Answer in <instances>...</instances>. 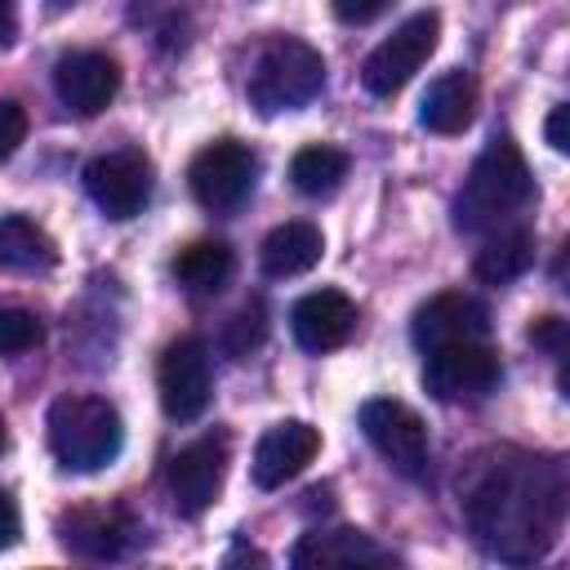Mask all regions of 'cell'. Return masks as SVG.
Returning a JSON list of instances; mask_svg holds the SVG:
<instances>
[{"instance_id":"6da1fadb","label":"cell","mask_w":570,"mask_h":570,"mask_svg":"<svg viewBox=\"0 0 570 570\" xmlns=\"http://www.w3.org/2000/svg\"><path fill=\"white\" fill-rule=\"evenodd\" d=\"M472 534L503 561H534L548 552L561 525L566 485L552 463L503 450L468 490Z\"/></svg>"},{"instance_id":"7a4b0ae2","label":"cell","mask_w":570,"mask_h":570,"mask_svg":"<svg viewBox=\"0 0 570 570\" xmlns=\"http://www.w3.org/2000/svg\"><path fill=\"white\" fill-rule=\"evenodd\" d=\"M534 196V178L525 156L512 138H494L468 169L459 196H454V227L459 232H499L508 218H517Z\"/></svg>"},{"instance_id":"3957f363","label":"cell","mask_w":570,"mask_h":570,"mask_svg":"<svg viewBox=\"0 0 570 570\" xmlns=\"http://www.w3.org/2000/svg\"><path fill=\"white\" fill-rule=\"evenodd\" d=\"M49 450L62 468L71 472H98L107 468L116 454H120V441H125V428H120V414L111 401L102 396H85V392H71V396H58L49 405Z\"/></svg>"},{"instance_id":"277c9868","label":"cell","mask_w":570,"mask_h":570,"mask_svg":"<svg viewBox=\"0 0 570 570\" xmlns=\"http://www.w3.org/2000/svg\"><path fill=\"white\" fill-rule=\"evenodd\" d=\"M321 89H325V58L307 40H294V36H272L258 49L249 80H245V94L263 116L298 111Z\"/></svg>"},{"instance_id":"5b68a950","label":"cell","mask_w":570,"mask_h":570,"mask_svg":"<svg viewBox=\"0 0 570 570\" xmlns=\"http://www.w3.org/2000/svg\"><path fill=\"white\" fill-rule=\"evenodd\" d=\"M254 178H258V156L236 138H218V142L200 147L187 169L191 196L209 214H236L249 200Z\"/></svg>"},{"instance_id":"8992f818","label":"cell","mask_w":570,"mask_h":570,"mask_svg":"<svg viewBox=\"0 0 570 570\" xmlns=\"http://www.w3.org/2000/svg\"><path fill=\"white\" fill-rule=\"evenodd\" d=\"M499 356L485 338H459L423 352V387L436 401H481L499 387Z\"/></svg>"},{"instance_id":"52a82bcc","label":"cell","mask_w":570,"mask_h":570,"mask_svg":"<svg viewBox=\"0 0 570 570\" xmlns=\"http://www.w3.org/2000/svg\"><path fill=\"white\" fill-rule=\"evenodd\" d=\"M436 36H441V18L432 9L405 18L361 67V85L374 94V98H392L436 49Z\"/></svg>"},{"instance_id":"ba28073f","label":"cell","mask_w":570,"mask_h":570,"mask_svg":"<svg viewBox=\"0 0 570 570\" xmlns=\"http://www.w3.org/2000/svg\"><path fill=\"white\" fill-rule=\"evenodd\" d=\"M156 387H160V405L174 423H191L209 410L214 396V374H209V352L200 338H174L160 352L156 365Z\"/></svg>"},{"instance_id":"9c48e42d","label":"cell","mask_w":570,"mask_h":570,"mask_svg":"<svg viewBox=\"0 0 570 570\" xmlns=\"http://www.w3.org/2000/svg\"><path fill=\"white\" fill-rule=\"evenodd\" d=\"M361 432L401 476H423V468H428V428L405 401H392V396L365 401L361 405Z\"/></svg>"},{"instance_id":"30bf717a","label":"cell","mask_w":570,"mask_h":570,"mask_svg":"<svg viewBox=\"0 0 570 570\" xmlns=\"http://www.w3.org/2000/svg\"><path fill=\"white\" fill-rule=\"evenodd\" d=\"M85 191L107 218H134L151 196V160L134 147L107 151L85 165Z\"/></svg>"},{"instance_id":"8fae6325","label":"cell","mask_w":570,"mask_h":570,"mask_svg":"<svg viewBox=\"0 0 570 570\" xmlns=\"http://www.w3.org/2000/svg\"><path fill=\"white\" fill-rule=\"evenodd\" d=\"M53 89H58L67 111L98 116L120 89V67L102 49H71L53 62Z\"/></svg>"},{"instance_id":"7c38bea8","label":"cell","mask_w":570,"mask_h":570,"mask_svg":"<svg viewBox=\"0 0 570 570\" xmlns=\"http://www.w3.org/2000/svg\"><path fill=\"white\" fill-rule=\"evenodd\" d=\"M223 476H227V441L223 436H200V441L183 445L169 459V494H174V508L187 512V517L205 512L218 499Z\"/></svg>"},{"instance_id":"4fadbf2b","label":"cell","mask_w":570,"mask_h":570,"mask_svg":"<svg viewBox=\"0 0 570 570\" xmlns=\"http://www.w3.org/2000/svg\"><path fill=\"white\" fill-rule=\"evenodd\" d=\"M485 330H490L485 303L476 294H463V289L432 294L410 321V338L419 352H432V347L459 343V338H485Z\"/></svg>"},{"instance_id":"5bb4252c","label":"cell","mask_w":570,"mask_h":570,"mask_svg":"<svg viewBox=\"0 0 570 570\" xmlns=\"http://www.w3.org/2000/svg\"><path fill=\"white\" fill-rule=\"evenodd\" d=\"M316 450H321V432H316L312 423H303V419H281V423H272V428L258 436V445H254V463H249L254 485H258V490H276V485H285V481H294V476L316 459Z\"/></svg>"},{"instance_id":"9a60e30c","label":"cell","mask_w":570,"mask_h":570,"mask_svg":"<svg viewBox=\"0 0 570 570\" xmlns=\"http://www.w3.org/2000/svg\"><path fill=\"white\" fill-rule=\"evenodd\" d=\"M289 330L303 352H334L356 330V303L343 289H312L294 303Z\"/></svg>"},{"instance_id":"2e32d148","label":"cell","mask_w":570,"mask_h":570,"mask_svg":"<svg viewBox=\"0 0 570 570\" xmlns=\"http://www.w3.org/2000/svg\"><path fill=\"white\" fill-rule=\"evenodd\" d=\"M472 116H476V76L463 67L441 71L419 102V125L432 134H463Z\"/></svg>"},{"instance_id":"e0dca14e","label":"cell","mask_w":570,"mask_h":570,"mask_svg":"<svg viewBox=\"0 0 570 570\" xmlns=\"http://www.w3.org/2000/svg\"><path fill=\"white\" fill-rule=\"evenodd\" d=\"M289 561L298 570H325V566H383L392 557L361 530H312L294 543Z\"/></svg>"},{"instance_id":"ac0fdd59","label":"cell","mask_w":570,"mask_h":570,"mask_svg":"<svg viewBox=\"0 0 570 570\" xmlns=\"http://www.w3.org/2000/svg\"><path fill=\"white\" fill-rule=\"evenodd\" d=\"M321 254H325L321 227L294 218V223H281V227L267 232V240H263V249H258V267H263V276L285 281V276L312 272V267L321 263Z\"/></svg>"},{"instance_id":"d6986e66","label":"cell","mask_w":570,"mask_h":570,"mask_svg":"<svg viewBox=\"0 0 570 570\" xmlns=\"http://www.w3.org/2000/svg\"><path fill=\"white\" fill-rule=\"evenodd\" d=\"M134 539V525L125 512H71L62 521V543L80 557H94V561H107V557H120Z\"/></svg>"},{"instance_id":"ffe728a7","label":"cell","mask_w":570,"mask_h":570,"mask_svg":"<svg viewBox=\"0 0 570 570\" xmlns=\"http://www.w3.org/2000/svg\"><path fill=\"white\" fill-rule=\"evenodd\" d=\"M236 272V254L227 240H191L174 254V281L187 294H218Z\"/></svg>"},{"instance_id":"44dd1931","label":"cell","mask_w":570,"mask_h":570,"mask_svg":"<svg viewBox=\"0 0 570 570\" xmlns=\"http://www.w3.org/2000/svg\"><path fill=\"white\" fill-rule=\"evenodd\" d=\"M58 263V245L53 236L31 223L27 214H9L0 218V267L4 272H49Z\"/></svg>"},{"instance_id":"7402d4cb","label":"cell","mask_w":570,"mask_h":570,"mask_svg":"<svg viewBox=\"0 0 570 570\" xmlns=\"http://www.w3.org/2000/svg\"><path fill=\"white\" fill-rule=\"evenodd\" d=\"M534 263V236L525 227H499L472 258V276L485 285H508L525 276Z\"/></svg>"},{"instance_id":"603a6c76","label":"cell","mask_w":570,"mask_h":570,"mask_svg":"<svg viewBox=\"0 0 570 570\" xmlns=\"http://www.w3.org/2000/svg\"><path fill=\"white\" fill-rule=\"evenodd\" d=\"M343 178H347V151H338L330 142H307L289 160V183L303 196H330Z\"/></svg>"},{"instance_id":"cb8c5ba5","label":"cell","mask_w":570,"mask_h":570,"mask_svg":"<svg viewBox=\"0 0 570 570\" xmlns=\"http://www.w3.org/2000/svg\"><path fill=\"white\" fill-rule=\"evenodd\" d=\"M45 325L36 321V312L27 307H0V356H22L31 347H40Z\"/></svg>"},{"instance_id":"d4e9b609","label":"cell","mask_w":570,"mask_h":570,"mask_svg":"<svg viewBox=\"0 0 570 570\" xmlns=\"http://www.w3.org/2000/svg\"><path fill=\"white\" fill-rule=\"evenodd\" d=\"M263 334H267V316H263V303L254 298V303H245V307L227 321V330H223V347H227L232 356H249V352L263 343Z\"/></svg>"},{"instance_id":"484cf974","label":"cell","mask_w":570,"mask_h":570,"mask_svg":"<svg viewBox=\"0 0 570 570\" xmlns=\"http://www.w3.org/2000/svg\"><path fill=\"white\" fill-rule=\"evenodd\" d=\"M22 138H27V111L13 98H0V160H9Z\"/></svg>"},{"instance_id":"4316f807","label":"cell","mask_w":570,"mask_h":570,"mask_svg":"<svg viewBox=\"0 0 570 570\" xmlns=\"http://www.w3.org/2000/svg\"><path fill=\"white\" fill-rule=\"evenodd\" d=\"M330 4H334V18H338V22H352V27H356V22L379 18L392 0H330Z\"/></svg>"},{"instance_id":"83f0119b","label":"cell","mask_w":570,"mask_h":570,"mask_svg":"<svg viewBox=\"0 0 570 570\" xmlns=\"http://www.w3.org/2000/svg\"><path fill=\"white\" fill-rule=\"evenodd\" d=\"M18 534H22L18 503H13V499H9V490L0 485V552H4V548H13V543H18Z\"/></svg>"},{"instance_id":"f1b7e54d","label":"cell","mask_w":570,"mask_h":570,"mask_svg":"<svg viewBox=\"0 0 570 570\" xmlns=\"http://www.w3.org/2000/svg\"><path fill=\"white\" fill-rule=\"evenodd\" d=\"M530 338H534L539 347H548V352H561V343H566V321H561V316H539V321L530 325Z\"/></svg>"},{"instance_id":"f546056e","label":"cell","mask_w":570,"mask_h":570,"mask_svg":"<svg viewBox=\"0 0 570 570\" xmlns=\"http://www.w3.org/2000/svg\"><path fill=\"white\" fill-rule=\"evenodd\" d=\"M566 116H570V107H552V111H548V125H543V134H548V142H552L557 151L570 147V138H566Z\"/></svg>"},{"instance_id":"4dcf8cb0","label":"cell","mask_w":570,"mask_h":570,"mask_svg":"<svg viewBox=\"0 0 570 570\" xmlns=\"http://www.w3.org/2000/svg\"><path fill=\"white\" fill-rule=\"evenodd\" d=\"M13 31H18V4L13 0H0V49L13 40Z\"/></svg>"},{"instance_id":"1f68e13d","label":"cell","mask_w":570,"mask_h":570,"mask_svg":"<svg viewBox=\"0 0 570 570\" xmlns=\"http://www.w3.org/2000/svg\"><path fill=\"white\" fill-rule=\"evenodd\" d=\"M49 4H53V9H67V4H76V0H49Z\"/></svg>"},{"instance_id":"d6a6232c","label":"cell","mask_w":570,"mask_h":570,"mask_svg":"<svg viewBox=\"0 0 570 570\" xmlns=\"http://www.w3.org/2000/svg\"><path fill=\"white\" fill-rule=\"evenodd\" d=\"M0 450H4V419H0Z\"/></svg>"}]
</instances>
